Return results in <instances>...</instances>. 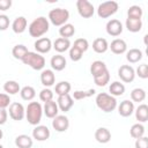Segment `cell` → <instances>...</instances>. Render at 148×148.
<instances>
[{
  "instance_id": "cell-7",
  "label": "cell",
  "mask_w": 148,
  "mask_h": 148,
  "mask_svg": "<svg viewBox=\"0 0 148 148\" xmlns=\"http://www.w3.org/2000/svg\"><path fill=\"white\" fill-rule=\"evenodd\" d=\"M76 8H77L79 15L83 18H90L95 13V8H94L92 3L89 2L88 0H77Z\"/></svg>"
},
{
  "instance_id": "cell-42",
  "label": "cell",
  "mask_w": 148,
  "mask_h": 148,
  "mask_svg": "<svg viewBox=\"0 0 148 148\" xmlns=\"http://www.w3.org/2000/svg\"><path fill=\"white\" fill-rule=\"evenodd\" d=\"M135 75H138L140 79H147L148 77V65L141 64L135 69Z\"/></svg>"
},
{
  "instance_id": "cell-9",
  "label": "cell",
  "mask_w": 148,
  "mask_h": 148,
  "mask_svg": "<svg viewBox=\"0 0 148 148\" xmlns=\"http://www.w3.org/2000/svg\"><path fill=\"white\" fill-rule=\"evenodd\" d=\"M118 76L125 83H130L135 79V69L131 65H121L118 68Z\"/></svg>"
},
{
  "instance_id": "cell-37",
  "label": "cell",
  "mask_w": 148,
  "mask_h": 148,
  "mask_svg": "<svg viewBox=\"0 0 148 148\" xmlns=\"http://www.w3.org/2000/svg\"><path fill=\"white\" fill-rule=\"evenodd\" d=\"M142 15H143V10H142V8H141L140 6H138V5L131 6V7L128 8V10H127V17H130V18L141 20Z\"/></svg>"
},
{
  "instance_id": "cell-11",
  "label": "cell",
  "mask_w": 148,
  "mask_h": 148,
  "mask_svg": "<svg viewBox=\"0 0 148 148\" xmlns=\"http://www.w3.org/2000/svg\"><path fill=\"white\" fill-rule=\"evenodd\" d=\"M52 127L59 133L66 132L69 127V119L65 114H58L52 120Z\"/></svg>"
},
{
  "instance_id": "cell-15",
  "label": "cell",
  "mask_w": 148,
  "mask_h": 148,
  "mask_svg": "<svg viewBox=\"0 0 148 148\" xmlns=\"http://www.w3.org/2000/svg\"><path fill=\"white\" fill-rule=\"evenodd\" d=\"M134 103L130 99H125L119 105H118V113L121 116V117H130L134 113Z\"/></svg>"
},
{
  "instance_id": "cell-13",
  "label": "cell",
  "mask_w": 148,
  "mask_h": 148,
  "mask_svg": "<svg viewBox=\"0 0 148 148\" xmlns=\"http://www.w3.org/2000/svg\"><path fill=\"white\" fill-rule=\"evenodd\" d=\"M50 135H51L50 130L45 125H37L32 130V139L37 141H45L50 138Z\"/></svg>"
},
{
  "instance_id": "cell-48",
  "label": "cell",
  "mask_w": 148,
  "mask_h": 148,
  "mask_svg": "<svg viewBox=\"0 0 148 148\" xmlns=\"http://www.w3.org/2000/svg\"><path fill=\"white\" fill-rule=\"evenodd\" d=\"M8 119V112L6 109H0V125H3L6 124Z\"/></svg>"
},
{
  "instance_id": "cell-46",
  "label": "cell",
  "mask_w": 148,
  "mask_h": 148,
  "mask_svg": "<svg viewBox=\"0 0 148 148\" xmlns=\"http://www.w3.org/2000/svg\"><path fill=\"white\" fill-rule=\"evenodd\" d=\"M135 148H148V138L142 136L135 140Z\"/></svg>"
},
{
  "instance_id": "cell-8",
  "label": "cell",
  "mask_w": 148,
  "mask_h": 148,
  "mask_svg": "<svg viewBox=\"0 0 148 148\" xmlns=\"http://www.w3.org/2000/svg\"><path fill=\"white\" fill-rule=\"evenodd\" d=\"M8 113L13 120L20 121L25 117V108L23 106V104H21L18 102H13L9 105Z\"/></svg>"
},
{
  "instance_id": "cell-45",
  "label": "cell",
  "mask_w": 148,
  "mask_h": 148,
  "mask_svg": "<svg viewBox=\"0 0 148 148\" xmlns=\"http://www.w3.org/2000/svg\"><path fill=\"white\" fill-rule=\"evenodd\" d=\"M9 17L5 14H1L0 15V31H5L8 29L9 27Z\"/></svg>"
},
{
  "instance_id": "cell-16",
  "label": "cell",
  "mask_w": 148,
  "mask_h": 148,
  "mask_svg": "<svg viewBox=\"0 0 148 148\" xmlns=\"http://www.w3.org/2000/svg\"><path fill=\"white\" fill-rule=\"evenodd\" d=\"M109 49L111 50V52H113L114 54H123L127 51V44L124 39L121 38H116L111 42V44L109 45Z\"/></svg>"
},
{
  "instance_id": "cell-10",
  "label": "cell",
  "mask_w": 148,
  "mask_h": 148,
  "mask_svg": "<svg viewBox=\"0 0 148 148\" xmlns=\"http://www.w3.org/2000/svg\"><path fill=\"white\" fill-rule=\"evenodd\" d=\"M123 23L117 20V18H111L110 21H108L106 25H105V30L108 32V35L112 36V37H118L121 32H123Z\"/></svg>"
},
{
  "instance_id": "cell-12",
  "label": "cell",
  "mask_w": 148,
  "mask_h": 148,
  "mask_svg": "<svg viewBox=\"0 0 148 148\" xmlns=\"http://www.w3.org/2000/svg\"><path fill=\"white\" fill-rule=\"evenodd\" d=\"M34 46H35V50H36L37 53L44 54V53H49L51 51V49H52V42L47 37H42V38H38L35 42Z\"/></svg>"
},
{
  "instance_id": "cell-19",
  "label": "cell",
  "mask_w": 148,
  "mask_h": 148,
  "mask_svg": "<svg viewBox=\"0 0 148 148\" xmlns=\"http://www.w3.org/2000/svg\"><path fill=\"white\" fill-rule=\"evenodd\" d=\"M52 47L60 54V53H64L66 51H68L71 49V40L67 39V38H62V37H59L57 38L53 44H52Z\"/></svg>"
},
{
  "instance_id": "cell-49",
  "label": "cell",
  "mask_w": 148,
  "mask_h": 148,
  "mask_svg": "<svg viewBox=\"0 0 148 148\" xmlns=\"http://www.w3.org/2000/svg\"><path fill=\"white\" fill-rule=\"evenodd\" d=\"M2 136H3V132H2V130H0V140L2 139Z\"/></svg>"
},
{
  "instance_id": "cell-20",
  "label": "cell",
  "mask_w": 148,
  "mask_h": 148,
  "mask_svg": "<svg viewBox=\"0 0 148 148\" xmlns=\"http://www.w3.org/2000/svg\"><path fill=\"white\" fill-rule=\"evenodd\" d=\"M58 112H59V108H58L57 102H54V101H50V102L44 103V106H43V113H44L47 118L53 119L56 116H58Z\"/></svg>"
},
{
  "instance_id": "cell-18",
  "label": "cell",
  "mask_w": 148,
  "mask_h": 148,
  "mask_svg": "<svg viewBox=\"0 0 148 148\" xmlns=\"http://www.w3.org/2000/svg\"><path fill=\"white\" fill-rule=\"evenodd\" d=\"M50 65L52 67V71H57V72H60L62 69L66 68V65H67V61L65 59L64 56L61 54H56L51 58L50 60Z\"/></svg>"
},
{
  "instance_id": "cell-33",
  "label": "cell",
  "mask_w": 148,
  "mask_h": 148,
  "mask_svg": "<svg viewBox=\"0 0 148 148\" xmlns=\"http://www.w3.org/2000/svg\"><path fill=\"white\" fill-rule=\"evenodd\" d=\"M72 89V86L68 81H60L56 84L54 87V91L58 96H61V95H66V94H69Z\"/></svg>"
},
{
  "instance_id": "cell-38",
  "label": "cell",
  "mask_w": 148,
  "mask_h": 148,
  "mask_svg": "<svg viewBox=\"0 0 148 148\" xmlns=\"http://www.w3.org/2000/svg\"><path fill=\"white\" fill-rule=\"evenodd\" d=\"M131 99L132 102H138L141 103L146 99V91L142 88H134L131 91Z\"/></svg>"
},
{
  "instance_id": "cell-28",
  "label": "cell",
  "mask_w": 148,
  "mask_h": 148,
  "mask_svg": "<svg viewBox=\"0 0 148 148\" xmlns=\"http://www.w3.org/2000/svg\"><path fill=\"white\" fill-rule=\"evenodd\" d=\"M125 25H126V29L130 32H139L142 29V20H136V18L127 17L126 22H125Z\"/></svg>"
},
{
  "instance_id": "cell-2",
  "label": "cell",
  "mask_w": 148,
  "mask_h": 148,
  "mask_svg": "<svg viewBox=\"0 0 148 148\" xmlns=\"http://www.w3.org/2000/svg\"><path fill=\"white\" fill-rule=\"evenodd\" d=\"M43 116V106L39 102H30L25 108V118L32 126H37Z\"/></svg>"
},
{
  "instance_id": "cell-34",
  "label": "cell",
  "mask_w": 148,
  "mask_h": 148,
  "mask_svg": "<svg viewBox=\"0 0 148 148\" xmlns=\"http://www.w3.org/2000/svg\"><path fill=\"white\" fill-rule=\"evenodd\" d=\"M20 95H21L22 99H24V101H32L36 96V90L31 86H24L23 88H21Z\"/></svg>"
},
{
  "instance_id": "cell-5",
  "label": "cell",
  "mask_w": 148,
  "mask_h": 148,
  "mask_svg": "<svg viewBox=\"0 0 148 148\" xmlns=\"http://www.w3.org/2000/svg\"><path fill=\"white\" fill-rule=\"evenodd\" d=\"M69 18V12L64 8H53L49 12V21L56 25V27H61L67 23Z\"/></svg>"
},
{
  "instance_id": "cell-44",
  "label": "cell",
  "mask_w": 148,
  "mask_h": 148,
  "mask_svg": "<svg viewBox=\"0 0 148 148\" xmlns=\"http://www.w3.org/2000/svg\"><path fill=\"white\" fill-rule=\"evenodd\" d=\"M10 105V97L7 94L0 92V109H6Z\"/></svg>"
},
{
  "instance_id": "cell-43",
  "label": "cell",
  "mask_w": 148,
  "mask_h": 148,
  "mask_svg": "<svg viewBox=\"0 0 148 148\" xmlns=\"http://www.w3.org/2000/svg\"><path fill=\"white\" fill-rule=\"evenodd\" d=\"M82 56H83V53L79 49H76L74 46H71V49H69V58H71V60L79 61V60L82 59Z\"/></svg>"
},
{
  "instance_id": "cell-41",
  "label": "cell",
  "mask_w": 148,
  "mask_h": 148,
  "mask_svg": "<svg viewBox=\"0 0 148 148\" xmlns=\"http://www.w3.org/2000/svg\"><path fill=\"white\" fill-rule=\"evenodd\" d=\"M73 46L76 47V49H79L82 53H84L89 49V43H88V40L86 38H77V39H75Z\"/></svg>"
},
{
  "instance_id": "cell-39",
  "label": "cell",
  "mask_w": 148,
  "mask_h": 148,
  "mask_svg": "<svg viewBox=\"0 0 148 148\" xmlns=\"http://www.w3.org/2000/svg\"><path fill=\"white\" fill-rule=\"evenodd\" d=\"M94 82L98 87H105L110 82V73H109V71H106L105 73H103V74H101L98 76H95L94 77Z\"/></svg>"
},
{
  "instance_id": "cell-29",
  "label": "cell",
  "mask_w": 148,
  "mask_h": 148,
  "mask_svg": "<svg viewBox=\"0 0 148 148\" xmlns=\"http://www.w3.org/2000/svg\"><path fill=\"white\" fill-rule=\"evenodd\" d=\"M109 91H110V95L113 97L121 96L125 92V86L119 81H113L109 87Z\"/></svg>"
},
{
  "instance_id": "cell-24",
  "label": "cell",
  "mask_w": 148,
  "mask_h": 148,
  "mask_svg": "<svg viewBox=\"0 0 148 148\" xmlns=\"http://www.w3.org/2000/svg\"><path fill=\"white\" fill-rule=\"evenodd\" d=\"M32 145H34L32 138L27 134H21L15 138V146L17 148H31Z\"/></svg>"
},
{
  "instance_id": "cell-30",
  "label": "cell",
  "mask_w": 148,
  "mask_h": 148,
  "mask_svg": "<svg viewBox=\"0 0 148 148\" xmlns=\"http://www.w3.org/2000/svg\"><path fill=\"white\" fill-rule=\"evenodd\" d=\"M3 90L7 95H16L17 92H20L21 90V87L20 84L14 81V80H9V81H6L5 84H3Z\"/></svg>"
},
{
  "instance_id": "cell-31",
  "label": "cell",
  "mask_w": 148,
  "mask_h": 148,
  "mask_svg": "<svg viewBox=\"0 0 148 148\" xmlns=\"http://www.w3.org/2000/svg\"><path fill=\"white\" fill-rule=\"evenodd\" d=\"M74 34H75V27L72 23H66L59 28V35L62 38L69 39L72 36H74Z\"/></svg>"
},
{
  "instance_id": "cell-4",
  "label": "cell",
  "mask_w": 148,
  "mask_h": 148,
  "mask_svg": "<svg viewBox=\"0 0 148 148\" xmlns=\"http://www.w3.org/2000/svg\"><path fill=\"white\" fill-rule=\"evenodd\" d=\"M21 61L35 71H42L45 67V58L37 52L29 51Z\"/></svg>"
},
{
  "instance_id": "cell-36",
  "label": "cell",
  "mask_w": 148,
  "mask_h": 148,
  "mask_svg": "<svg viewBox=\"0 0 148 148\" xmlns=\"http://www.w3.org/2000/svg\"><path fill=\"white\" fill-rule=\"evenodd\" d=\"M96 94V90L95 89H89V90H75L72 95V98L75 99V101H81V99H84V98H88V97H91Z\"/></svg>"
},
{
  "instance_id": "cell-50",
  "label": "cell",
  "mask_w": 148,
  "mask_h": 148,
  "mask_svg": "<svg viewBox=\"0 0 148 148\" xmlns=\"http://www.w3.org/2000/svg\"><path fill=\"white\" fill-rule=\"evenodd\" d=\"M0 148H3V146H2V145H1V143H0Z\"/></svg>"
},
{
  "instance_id": "cell-26",
  "label": "cell",
  "mask_w": 148,
  "mask_h": 148,
  "mask_svg": "<svg viewBox=\"0 0 148 148\" xmlns=\"http://www.w3.org/2000/svg\"><path fill=\"white\" fill-rule=\"evenodd\" d=\"M134 113H135V119L139 123H146L148 120V105L143 103L140 104L134 110Z\"/></svg>"
},
{
  "instance_id": "cell-17",
  "label": "cell",
  "mask_w": 148,
  "mask_h": 148,
  "mask_svg": "<svg viewBox=\"0 0 148 148\" xmlns=\"http://www.w3.org/2000/svg\"><path fill=\"white\" fill-rule=\"evenodd\" d=\"M40 82L45 88L52 87L56 82V74L52 69H43L40 73Z\"/></svg>"
},
{
  "instance_id": "cell-3",
  "label": "cell",
  "mask_w": 148,
  "mask_h": 148,
  "mask_svg": "<svg viewBox=\"0 0 148 148\" xmlns=\"http://www.w3.org/2000/svg\"><path fill=\"white\" fill-rule=\"evenodd\" d=\"M95 102H96L97 108L99 110H102L103 112H105V113L112 112L117 108V99H116V97H113V96H111L110 94H106V92L97 94Z\"/></svg>"
},
{
  "instance_id": "cell-32",
  "label": "cell",
  "mask_w": 148,
  "mask_h": 148,
  "mask_svg": "<svg viewBox=\"0 0 148 148\" xmlns=\"http://www.w3.org/2000/svg\"><path fill=\"white\" fill-rule=\"evenodd\" d=\"M28 52H29L28 47H27L25 45H23V44H17V45H15V46L13 47V50H12L13 57H14L15 59H17V60H22V59L24 58V56H25Z\"/></svg>"
},
{
  "instance_id": "cell-21",
  "label": "cell",
  "mask_w": 148,
  "mask_h": 148,
  "mask_svg": "<svg viewBox=\"0 0 148 148\" xmlns=\"http://www.w3.org/2000/svg\"><path fill=\"white\" fill-rule=\"evenodd\" d=\"M95 139L99 143H108L111 140V132L106 127H98L95 132Z\"/></svg>"
},
{
  "instance_id": "cell-22",
  "label": "cell",
  "mask_w": 148,
  "mask_h": 148,
  "mask_svg": "<svg viewBox=\"0 0 148 148\" xmlns=\"http://www.w3.org/2000/svg\"><path fill=\"white\" fill-rule=\"evenodd\" d=\"M27 25H28L27 18L24 16H17L12 23V29L15 34H22L25 31Z\"/></svg>"
},
{
  "instance_id": "cell-14",
  "label": "cell",
  "mask_w": 148,
  "mask_h": 148,
  "mask_svg": "<svg viewBox=\"0 0 148 148\" xmlns=\"http://www.w3.org/2000/svg\"><path fill=\"white\" fill-rule=\"evenodd\" d=\"M57 104H58V108H59L60 111L68 112L72 109V106L74 105V99L72 98V96L69 94L61 95V96H58Z\"/></svg>"
},
{
  "instance_id": "cell-6",
  "label": "cell",
  "mask_w": 148,
  "mask_h": 148,
  "mask_svg": "<svg viewBox=\"0 0 148 148\" xmlns=\"http://www.w3.org/2000/svg\"><path fill=\"white\" fill-rule=\"evenodd\" d=\"M119 9V5L117 1H104L102 3H99L98 8H97V15L102 18H108L110 16H112L113 14H116Z\"/></svg>"
},
{
  "instance_id": "cell-23",
  "label": "cell",
  "mask_w": 148,
  "mask_h": 148,
  "mask_svg": "<svg viewBox=\"0 0 148 148\" xmlns=\"http://www.w3.org/2000/svg\"><path fill=\"white\" fill-rule=\"evenodd\" d=\"M106 71H109V69H108L105 62L102 61V60H95V61L91 64V66H90V73H91V75H92V77L98 76V75L105 73Z\"/></svg>"
},
{
  "instance_id": "cell-40",
  "label": "cell",
  "mask_w": 148,
  "mask_h": 148,
  "mask_svg": "<svg viewBox=\"0 0 148 148\" xmlns=\"http://www.w3.org/2000/svg\"><path fill=\"white\" fill-rule=\"evenodd\" d=\"M39 99L42 102H44V103L50 102V101H53V91L50 88L42 89L40 92H39Z\"/></svg>"
},
{
  "instance_id": "cell-27",
  "label": "cell",
  "mask_w": 148,
  "mask_h": 148,
  "mask_svg": "<svg viewBox=\"0 0 148 148\" xmlns=\"http://www.w3.org/2000/svg\"><path fill=\"white\" fill-rule=\"evenodd\" d=\"M142 51L140 49H130L128 51H126V59L128 62L131 64H136L142 59Z\"/></svg>"
},
{
  "instance_id": "cell-47",
  "label": "cell",
  "mask_w": 148,
  "mask_h": 148,
  "mask_svg": "<svg viewBox=\"0 0 148 148\" xmlns=\"http://www.w3.org/2000/svg\"><path fill=\"white\" fill-rule=\"evenodd\" d=\"M12 7V0H0V10H8Z\"/></svg>"
},
{
  "instance_id": "cell-1",
  "label": "cell",
  "mask_w": 148,
  "mask_h": 148,
  "mask_svg": "<svg viewBox=\"0 0 148 148\" xmlns=\"http://www.w3.org/2000/svg\"><path fill=\"white\" fill-rule=\"evenodd\" d=\"M50 29V22L45 16H38L37 18H35L28 28L29 35L31 37H35L38 39V37H42L43 35H45Z\"/></svg>"
},
{
  "instance_id": "cell-35",
  "label": "cell",
  "mask_w": 148,
  "mask_h": 148,
  "mask_svg": "<svg viewBox=\"0 0 148 148\" xmlns=\"http://www.w3.org/2000/svg\"><path fill=\"white\" fill-rule=\"evenodd\" d=\"M130 134L135 140L139 139V138L145 136V126L141 123H136V124L132 125V127L130 130Z\"/></svg>"
},
{
  "instance_id": "cell-25",
  "label": "cell",
  "mask_w": 148,
  "mask_h": 148,
  "mask_svg": "<svg viewBox=\"0 0 148 148\" xmlns=\"http://www.w3.org/2000/svg\"><path fill=\"white\" fill-rule=\"evenodd\" d=\"M92 50L96 53H105L109 50V43L105 38L99 37L92 42Z\"/></svg>"
}]
</instances>
